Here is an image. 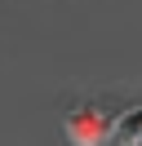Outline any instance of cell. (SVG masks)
Instances as JSON below:
<instances>
[{
  "label": "cell",
  "instance_id": "1",
  "mask_svg": "<svg viewBox=\"0 0 142 146\" xmlns=\"http://www.w3.org/2000/svg\"><path fill=\"white\" fill-rule=\"evenodd\" d=\"M111 124L115 119L102 106H76L67 115V137L76 146H102V142H111Z\"/></svg>",
  "mask_w": 142,
  "mask_h": 146
},
{
  "label": "cell",
  "instance_id": "2",
  "mask_svg": "<svg viewBox=\"0 0 142 146\" xmlns=\"http://www.w3.org/2000/svg\"><path fill=\"white\" fill-rule=\"evenodd\" d=\"M111 142H115V146H138V142H142V106H129L124 115H115Z\"/></svg>",
  "mask_w": 142,
  "mask_h": 146
}]
</instances>
